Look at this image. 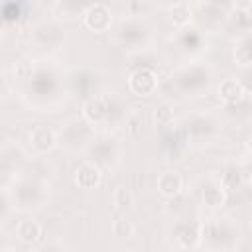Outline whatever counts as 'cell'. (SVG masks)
<instances>
[{"mask_svg":"<svg viewBox=\"0 0 252 252\" xmlns=\"http://www.w3.org/2000/svg\"><path fill=\"white\" fill-rule=\"evenodd\" d=\"M128 87L138 96H150L158 89V75L152 67H138L130 73Z\"/></svg>","mask_w":252,"mask_h":252,"instance_id":"4","label":"cell"},{"mask_svg":"<svg viewBox=\"0 0 252 252\" xmlns=\"http://www.w3.org/2000/svg\"><path fill=\"white\" fill-rule=\"evenodd\" d=\"M203 201H205L209 207H222V203H224L222 185H220V183H215V181H209V183L203 187Z\"/></svg>","mask_w":252,"mask_h":252,"instance_id":"13","label":"cell"},{"mask_svg":"<svg viewBox=\"0 0 252 252\" xmlns=\"http://www.w3.org/2000/svg\"><path fill=\"white\" fill-rule=\"evenodd\" d=\"M41 234H43V228H41V224H39L37 220H33V219H24V220H20L18 226H16V236H18L22 242H26V244L37 242V240L41 238Z\"/></svg>","mask_w":252,"mask_h":252,"instance_id":"11","label":"cell"},{"mask_svg":"<svg viewBox=\"0 0 252 252\" xmlns=\"http://www.w3.org/2000/svg\"><path fill=\"white\" fill-rule=\"evenodd\" d=\"M183 189V177L177 171H163L158 177V191L165 197H175Z\"/></svg>","mask_w":252,"mask_h":252,"instance_id":"10","label":"cell"},{"mask_svg":"<svg viewBox=\"0 0 252 252\" xmlns=\"http://www.w3.org/2000/svg\"><path fill=\"white\" fill-rule=\"evenodd\" d=\"M110 228H112V234L118 236V238H130V236L134 234V224H132V220L126 219V217H118V219L112 222Z\"/></svg>","mask_w":252,"mask_h":252,"instance_id":"14","label":"cell"},{"mask_svg":"<svg viewBox=\"0 0 252 252\" xmlns=\"http://www.w3.org/2000/svg\"><path fill=\"white\" fill-rule=\"evenodd\" d=\"M211 69L203 67V65H191L181 69L179 73H175V77H171L175 81V85L183 91V93H199L203 89L209 87L211 83Z\"/></svg>","mask_w":252,"mask_h":252,"instance_id":"3","label":"cell"},{"mask_svg":"<svg viewBox=\"0 0 252 252\" xmlns=\"http://www.w3.org/2000/svg\"><path fill=\"white\" fill-rule=\"evenodd\" d=\"M102 181V171L100 165L94 161H83L77 169H75V183L83 189H93Z\"/></svg>","mask_w":252,"mask_h":252,"instance_id":"8","label":"cell"},{"mask_svg":"<svg viewBox=\"0 0 252 252\" xmlns=\"http://www.w3.org/2000/svg\"><path fill=\"white\" fill-rule=\"evenodd\" d=\"M33 71H35V67H33V61H30V59H20V61L14 65V73H16V77L22 79V81L32 79V77H33Z\"/></svg>","mask_w":252,"mask_h":252,"instance_id":"17","label":"cell"},{"mask_svg":"<svg viewBox=\"0 0 252 252\" xmlns=\"http://www.w3.org/2000/svg\"><path fill=\"white\" fill-rule=\"evenodd\" d=\"M154 118H156V124L158 126H171L175 116H173V108L169 104H159L154 112Z\"/></svg>","mask_w":252,"mask_h":252,"instance_id":"16","label":"cell"},{"mask_svg":"<svg viewBox=\"0 0 252 252\" xmlns=\"http://www.w3.org/2000/svg\"><path fill=\"white\" fill-rule=\"evenodd\" d=\"M39 252H65V250L59 248V246H55V244H45L43 248H39Z\"/></svg>","mask_w":252,"mask_h":252,"instance_id":"21","label":"cell"},{"mask_svg":"<svg viewBox=\"0 0 252 252\" xmlns=\"http://www.w3.org/2000/svg\"><path fill=\"white\" fill-rule=\"evenodd\" d=\"M126 126L132 134H138L142 130V114L140 112H132L128 118H126Z\"/></svg>","mask_w":252,"mask_h":252,"instance_id":"20","label":"cell"},{"mask_svg":"<svg viewBox=\"0 0 252 252\" xmlns=\"http://www.w3.org/2000/svg\"><path fill=\"white\" fill-rule=\"evenodd\" d=\"M94 138V130H93V124H89L87 120H69L63 130L57 134V144L69 148V150H77V148H83L87 144H91Z\"/></svg>","mask_w":252,"mask_h":252,"instance_id":"2","label":"cell"},{"mask_svg":"<svg viewBox=\"0 0 252 252\" xmlns=\"http://www.w3.org/2000/svg\"><path fill=\"white\" fill-rule=\"evenodd\" d=\"M30 142L37 154H45L57 146V134L49 126H35L30 134Z\"/></svg>","mask_w":252,"mask_h":252,"instance_id":"9","label":"cell"},{"mask_svg":"<svg viewBox=\"0 0 252 252\" xmlns=\"http://www.w3.org/2000/svg\"><path fill=\"white\" fill-rule=\"evenodd\" d=\"M234 57H236V61H238L242 67L250 65V43H248V37H244V39H242V43L236 47Z\"/></svg>","mask_w":252,"mask_h":252,"instance_id":"18","label":"cell"},{"mask_svg":"<svg viewBox=\"0 0 252 252\" xmlns=\"http://www.w3.org/2000/svg\"><path fill=\"white\" fill-rule=\"evenodd\" d=\"M47 197V187L43 181L35 177H26L20 179L12 187V201L20 209H37Z\"/></svg>","mask_w":252,"mask_h":252,"instance_id":"1","label":"cell"},{"mask_svg":"<svg viewBox=\"0 0 252 252\" xmlns=\"http://www.w3.org/2000/svg\"><path fill=\"white\" fill-rule=\"evenodd\" d=\"M112 201H114V205L116 207H128L130 203H132V195L128 193V189H124V187H116L114 189V193H112Z\"/></svg>","mask_w":252,"mask_h":252,"instance_id":"19","label":"cell"},{"mask_svg":"<svg viewBox=\"0 0 252 252\" xmlns=\"http://www.w3.org/2000/svg\"><path fill=\"white\" fill-rule=\"evenodd\" d=\"M83 22L89 30L93 32H108L110 24H112V12L106 4L102 2H96V4H91L85 8L83 12Z\"/></svg>","mask_w":252,"mask_h":252,"instance_id":"5","label":"cell"},{"mask_svg":"<svg viewBox=\"0 0 252 252\" xmlns=\"http://www.w3.org/2000/svg\"><path fill=\"white\" fill-rule=\"evenodd\" d=\"M171 22L179 28H185L191 22V8L187 4H175L171 10Z\"/></svg>","mask_w":252,"mask_h":252,"instance_id":"15","label":"cell"},{"mask_svg":"<svg viewBox=\"0 0 252 252\" xmlns=\"http://www.w3.org/2000/svg\"><path fill=\"white\" fill-rule=\"evenodd\" d=\"M33 39L41 47H59L65 41V30L57 22H41L39 26L33 28Z\"/></svg>","mask_w":252,"mask_h":252,"instance_id":"6","label":"cell"},{"mask_svg":"<svg viewBox=\"0 0 252 252\" xmlns=\"http://www.w3.org/2000/svg\"><path fill=\"white\" fill-rule=\"evenodd\" d=\"M244 94H246V91H244V87L240 85V81H236V79H224V81L219 85V96H220L226 104L238 102Z\"/></svg>","mask_w":252,"mask_h":252,"instance_id":"12","label":"cell"},{"mask_svg":"<svg viewBox=\"0 0 252 252\" xmlns=\"http://www.w3.org/2000/svg\"><path fill=\"white\" fill-rule=\"evenodd\" d=\"M83 118L89 124H102L110 118V104L106 96H89L83 102Z\"/></svg>","mask_w":252,"mask_h":252,"instance_id":"7","label":"cell"}]
</instances>
